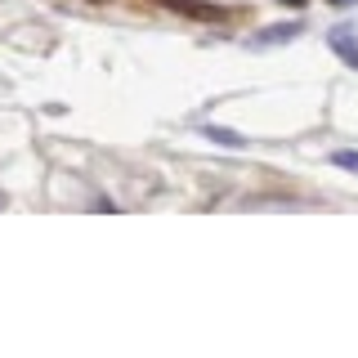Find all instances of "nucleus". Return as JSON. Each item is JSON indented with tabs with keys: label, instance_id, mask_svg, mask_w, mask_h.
Listing matches in <instances>:
<instances>
[{
	"label": "nucleus",
	"instance_id": "6",
	"mask_svg": "<svg viewBox=\"0 0 358 358\" xmlns=\"http://www.w3.org/2000/svg\"><path fill=\"white\" fill-rule=\"evenodd\" d=\"M331 5H336V9H350V5H358V0H331Z\"/></svg>",
	"mask_w": 358,
	"mask_h": 358
},
{
	"label": "nucleus",
	"instance_id": "7",
	"mask_svg": "<svg viewBox=\"0 0 358 358\" xmlns=\"http://www.w3.org/2000/svg\"><path fill=\"white\" fill-rule=\"evenodd\" d=\"M282 5H291V9H300V5H305V0H282Z\"/></svg>",
	"mask_w": 358,
	"mask_h": 358
},
{
	"label": "nucleus",
	"instance_id": "3",
	"mask_svg": "<svg viewBox=\"0 0 358 358\" xmlns=\"http://www.w3.org/2000/svg\"><path fill=\"white\" fill-rule=\"evenodd\" d=\"M291 36H300V22H291V27H268L260 45H278V41H291Z\"/></svg>",
	"mask_w": 358,
	"mask_h": 358
},
{
	"label": "nucleus",
	"instance_id": "5",
	"mask_svg": "<svg viewBox=\"0 0 358 358\" xmlns=\"http://www.w3.org/2000/svg\"><path fill=\"white\" fill-rule=\"evenodd\" d=\"M175 9H188V14H210V9H201V5H193V0H171Z\"/></svg>",
	"mask_w": 358,
	"mask_h": 358
},
{
	"label": "nucleus",
	"instance_id": "4",
	"mask_svg": "<svg viewBox=\"0 0 358 358\" xmlns=\"http://www.w3.org/2000/svg\"><path fill=\"white\" fill-rule=\"evenodd\" d=\"M336 166H345V171H358V152H336Z\"/></svg>",
	"mask_w": 358,
	"mask_h": 358
},
{
	"label": "nucleus",
	"instance_id": "1",
	"mask_svg": "<svg viewBox=\"0 0 358 358\" xmlns=\"http://www.w3.org/2000/svg\"><path fill=\"white\" fill-rule=\"evenodd\" d=\"M327 41H331V50L341 54L345 63L358 67V31H354V27H345V22H341V27H331V31H327Z\"/></svg>",
	"mask_w": 358,
	"mask_h": 358
},
{
	"label": "nucleus",
	"instance_id": "2",
	"mask_svg": "<svg viewBox=\"0 0 358 358\" xmlns=\"http://www.w3.org/2000/svg\"><path fill=\"white\" fill-rule=\"evenodd\" d=\"M206 134H210L215 143H224V148H246V139H242L238 130H220V126H206Z\"/></svg>",
	"mask_w": 358,
	"mask_h": 358
}]
</instances>
